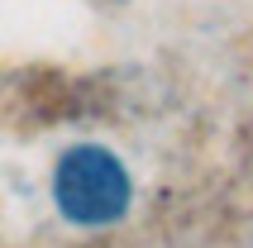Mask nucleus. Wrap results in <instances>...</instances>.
<instances>
[{
	"label": "nucleus",
	"mask_w": 253,
	"mask_h": 248,
	"mask_svg": "<svg viewBox=\"0 0 253 248\" xmlns=\"http://www.w3.org/2000/svg\"><path fill=\"white\" fill-rule=\"evenodd\" d=\"M53 201L72 224L100 229L115 224L134 201V181H129L125 163L100 143H77V148L57 163L53 172Z\"/></svg>",
	"instance_id": "f257e3e1"
}]
</instances>
